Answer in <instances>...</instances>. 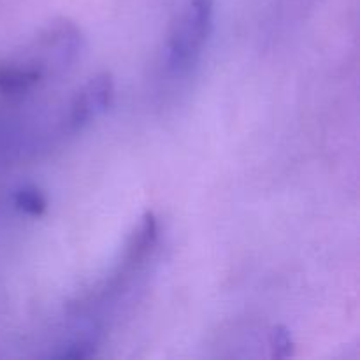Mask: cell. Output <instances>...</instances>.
I'll list each match as a JSON object with an SVG mask.
<instances>
[{
  "mask_svg": "<svg viewBox=\"0 0 360 360\" xmlns=\"http://www.w3.org/2000/svg\"><path fill=\"white\" fill-rule=\"evenodd\" d=\"M213 25V0H188L167 39V62L174 69L190 65L202 49Z\"/></svg>",
  "mask_w": 360,
  "mask_h": 360,
  "instance_id": "6da1fadb",
  "label": "cell"
},
{
  "mask_svg": "<svg viewBox=\"0 0 360 360\" xmlns=\"http://www.w3.org/2000/svg\"><path fill=\"white\" fill-rule=\"evenodd\" d=\"M115 98V79L109 72L90 77L81 90H77L70 104V123L84 127L101 115H104Z\"/></svg>",
  "mask_w": 360,
  "mask_h": 360,
  "instance_id": "7a4b0ae2",
  "label": "cell"
},
{
  "mask_svg": "<svg viewBox=\"0 0 360 360\" xmlns=\"http://www.w3.org/2000/svg\"><path fill=\"white\" fill-rule=\"evenodd\" d=\"M42 79L37 70L30 69L21 60L0 63V94L20 95L30 90Z\"/></svg>",
  "mask_w": 360,
  "mask_h": 360,
  "instance_id": "3957f363",
  "label": "cell"
},
{
  "mask_svg": "<svg viewBox=\"0 0 360 360\" xmlns=\"http://www.w3.org/2000/svg\"><path fill=\"white\" fill-rule=\"evenodd\" d=\"M14 204H16L18 210L30 214V217H41L48 210V200H46L44 193L32 185L21 186L14 193Z\"/></svg>",
  "mask_w": 360,
  "mask_h": 360,
  "instance_id": "277c9868",
  "label": "cell"
},
{
  "mask_svg": "<svg viewBox=\"0 0 360 360\" xmlns=\"http://www.w3.org/2000/svg\"><path fill=\"white\" fill-rule=\"evenodd\" d=\"M271 355L276 360H283L294 355V340H292L290 330L285 326L273 327L269 334Z\"/></svg>",
  "mask_w": 360,
  "mask_h": 360,
  "instance_id": "5b68a950",
  "label": "cell"
}]
</instances>
